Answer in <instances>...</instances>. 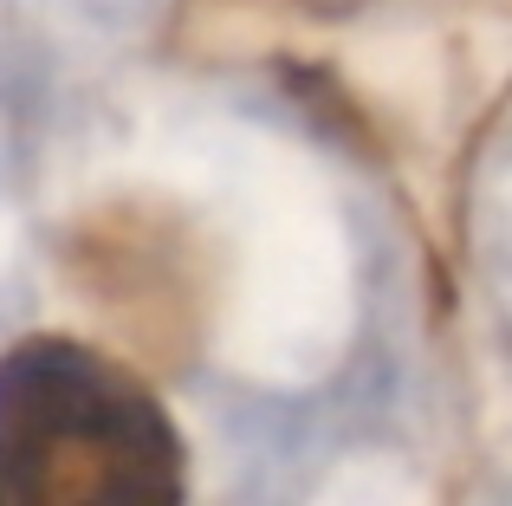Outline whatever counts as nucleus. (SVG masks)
Masks as SVG:
<instances>
[{
  "label": "nucleus",
  "instance_id": "1",
  "mask_svg": "<svg viewBox=\"0 0 512 506\" xmlns=\"http://www.w3.org/2000/svg\"><path fill=\"white\" fill-rule=\"evenodd\" d=\"M0 506H188V448L143 370L65 331L0 351Z\"/></svg>",
  "mask_w": 512,
  "mask_h": 506
}]
</instances>
